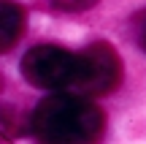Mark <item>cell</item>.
I'll return each instance as SVG.
<instances>
[{
    "label": "cell",
    "instance_id": "cell-6",
    "mask_svg": "<svg viewBox=\"0 0 146 144\" xmlns=\"http://www.w3.org/2000/svg\"><path fill=\"white\" fill-rule=\"evenodd\" d=\"M52 8L65 11V14H78V11H89L92 5H98L100 0H49Z\"/></svg>",
    "mask_w": 146,
    "mask_h": 144
},
{
    "label": "cell",
    "instance_id": "cell-5",
    "mask_svg": "<svg viewBox=\"0 0 146 144\" xmlns=\"http://www.w3.org/2000/svg\"><path fill=\"white\" fill-rule=\"evenodd\" d=\"M27 125H30V114H22L16 106L0 109V133L19 136V133H27Z\"/></svg>",
    "mask_w": 146,
    "mask_h": 144
},
{
    "label": "cell",
    "instance_id": "cell-4",
    "mask_svg": "<svg viewBox=\"0 0 146 144\" xmlns=\"http://www.w3.org/2000/svg\"><path fill=\"white\" fill-rule=\"evenodd\" d=\"M25 33V8L16 0H0V54L11 52Z\"/></svg>",
    "mask_w": 146,
    "mask_h": 144
},
{
    "label": "cell",
    "instance_id": "cell-8",
    "mask_svg": "<svg viewBox=\"0 0 146 144\" xmlns=\"http://www.w3.org/2000/svg\"><path fill=\"white\" fill-rule=\"evenodd\" d=\"M0 90H3V76H0Z\"/></svg>",
    "mask_w": 146,
    "mask_h": 144
},
{
    "label": "cell",
    "instance_id": "cell-2",
    "mask_svg": "<svg viewBox=\"0 0 146 144\" xmlns=\"http://www.w3.org/2000/svg\"><path fill=\"white\" fill-rule=\"evenodd\" d=\"M122 82V60L114 46L106 41L89 44L84 52L76 54V71H73L70 87L73 95H106Z\"/></svg>",
    "mask_w": 146,
    "mask_h": 144
},
{
    "label": "cell",
    "instance_id": "cell-7",
    "mask_svg": "<svg viewBox=\"0 0 146 144\" xmlns=\"http://www.w3.org/2000/svg\"><path fill=\"white\" fill-rule=\"evenodd\" d=\"M141 46L146 49V19H143V27H141Z\"/></svg>",
    "mask_w": 146,
    "mask_h": 144
},
{
    "label": "cell",
    "instance_id": "cell-3",
    "mask_svg": "<svg viewBox=\"0 0 146 144\" xmlns=\"http://www.w3.org/2000/svg\"><path fill=\"white\" fill-rule=\"evenodd\" d=\"M73 71H76V54L54 44L33 46L22 57V76L27 84L41 90H60L70 87Z\"/></svg>",
    "mask_w": 146,
    "mask_h": 144
},
{
    "label": "cell",
    "instance_id": "cell-1",
    "mask_svg": "<svg viewBox=\"0 0 146 144\" xmlns=\"http://www.w3.org/2000/svg\"><path fill=\"white\" fill-rule=\"evenodd\" d=\"M106 128V117L89 98L57 92L33 109L30 131L41 144H98Z\"/></svg>",
    "mask_w": 146,
    "mask_h": 144
}]
</instances>
